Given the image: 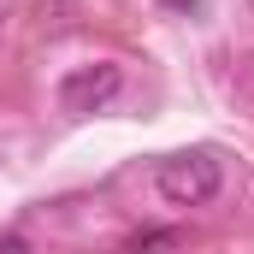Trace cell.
Returning a JSON list of instances; mask_svg holds the SVG:
<instances>
[{
  "label": "cell",
  "mask_w": 254,
  "mask_h": 254,
  "mask_svg": "<svg viewBox=\"0 0 254 254\" xmlns=\"http://www.w3.org/2000/svg\"><path fill=\"white\" fill-rule=\"evenodd\" d=\"M154 184H160V195L172 207H207V201H219V190H225V166H219L213 148H184V154L160 160Z\"/></svg>",
  "instance_id": "6da1fadb"
},
{
  "label": "cell",
  "mask_w": 254,
  "mask_h": 254,
  "mask_svg": "<svg viewBox=\"0 0 254 254\" xmlns=\"http://www.w3.org/2000/svg\"><path fill=\"white\" fill-rule=\"evenodd\" d=\"M119 89H125V65L95 60V65H77V71H65V77H60V107L71 113V119H89V113L113 107Z\"/></svg>",
  "instance_id": "7a4b0ae2"
},
{
  "label": "cell",
  "mask_w": 254,
  "mask_h": 254,
  "mask_svg": "<svg viewBox=\"0 0 254 254\" xmlns=\"http://www.w3.org/2000/svg\"><path fill=\"white\" fill-rule=\"evenodd\" d=\"M160 243H178V237L172 231H136L130 237V249H160Z\"/></svg>",
  "instance_id": "3957f363"
}]
</instances>
